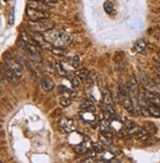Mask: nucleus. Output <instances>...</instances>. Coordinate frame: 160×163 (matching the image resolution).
I'll list each match as a JSON object with an SVG mask.
<instances>
[{
  "mask_svg": "<svg viewBox=\"0 0 160 163\" xmlns=\"http://www.w3.org/2000/svg\"><path fill=\"white\" fill-rule=\"evenodd\" d=\"M42 40L50 44L58 47H63L70 42V36L63 30H50L42 34Z\"/></svg>",
  "mask_w": 160,
  "mask_h": 163,
  "instance_id": "1",
  "label": "nucleus"
},
{
  "mask_svg": "<svg viewBox=\"0 0 160 163\" xmlns=\"http://www.w3.org/2000/svg\"><path fill=\"white\" fill-rule=\"evenodd\" d=\"M28 27L31 30H33L35 33L42 34L50 30H52L54 27V23L51 21L50 19H45V20L41 21H29Z\"/></svg>",
  "mask_w": 160,
  "mask_h": 163,
  "instance_id": "2",
  "label": "nucleus"
},
{
  "mask_svg": "<svg viewBox=\"0 0 160 163\" xmlns=\"http://www.w3.org/2000/svg\"><path fill=\"white\" fill-rule=\"evenodd\" d=\"M120 98H121V101H122V106H124V108L128 112V113H133L134 107H133L132 99L130 95V93H128V90L122 85H120Z\"/></svg>",
  "mask_w": 160,
  "mask_h": 163,
  "instance_id": "3",
  "label": "nucleus"
},
{
  "mask_svg": "<svg viewBox=\"0 0 160 163\" xmlns=\"http://www.w3.org/2000/svg\"><path fill=\"white\" fill-rule=\"evenodd\" d=\"M27 16L30 21H41L45 19H50L51 13L48 11H42L30 7L27 9Z\"/></svg>",
  "mask_w": 160,
  "mask_h": 163,
  "instance_id": "4",
  "label": "nucleus"
},
{
  "mask_svg": "<svg viewBox=\"0 0 160 163\" xmlns=\"http://www.w3.org/2000/svg\"><path fill=\"white\" fill-rule=\"evenodd\" d=\"M5 62L12 71H13L18 78H22L23 76V68L21 64L18 62L16 59H14L12 56H6L5 57Z\"/></svg>",
  "mask_w": 160,
  "mask_h": 163,
  "instance_id": "5",
  "label": "nucleus"
},
{
  "mask_svg": "<svg viewBox=\"0 0 160 163\" xmlns=\"http://www.w3.org/2000/svg\"><path fill=\"white\" fill-rule=\"evenodd\" d=\"M1 75L6 78V80H7L12 86L19 85V79L20 78H18L16 76V74L12 71L7 65L4 66L3 64H1Z\"/></svg>",
  "mask_w": 160,
  "mask_h": 163,
  "instance_id": "6",
  "label": "nucleus"
},
{
  "mask_svg": "<svg viewBox=\"0 0 160 163\" xmlns=\"http://www.w3.org/2000/svg\"><path fill=\"white\" fill-rule=\"evenodd\" d=\"M58 124H59V127L61 129H63V131H65L66 133H71V132L74 131V128H75L74 121L70 118H66V117L61 118Z\"/></svg>",
  "mask_w": 160,
  "mask_h": 163,
  "instance_id": "7",
  "label": "nucleus"
},
{
  "mask_svg": "<svg viewBox=\"0 0 160 163\" xmlns=\"http://www.w3.org/2000/svg\"><path fill=\"white\" fill-rule=\"evenodd\" d=\"M40 84H41L42 90L45 91H48L52 90L54 86V83H53L52 79L51 77L47 76V75H44V76L42 77Z\"/></svg>",
  "mask_w": 160,
  "mask_h": 163,
  "instance_id": "8",
  "label": "nucleus"
},
{
  "mask_svg": "<svg viewBox=\"0 0 160 163\" xmlns=\"http://www.w3.org/2000/svg\"><path fill=\"white\" fill-rule=\"evenodd\" d=\"M144 95L147 99V101H149L160 107V95H158L156 92H153L151 91H146Z\"/></svg>",
  "mask_w": 160,
  "mask_h": 163,
  "instance_id": "9",
  "label": "nucleus"
},
{
  "mask_svg": "<svg viewBox=\"0 0 160 163\" xmlns=\"http://www.w3.org/2000/svg\"><path fill=\"white\" fill-rule=\"evenodd\" d=\"M102 112H103V115L106 119L108 120H113L114 118H116V112L113 108V105H107L105 104L102 107Z\"/></svg>",
  "mask_w": 160,
  "mask_h": 163,
  "instance_id": "10",
  "label": "nucleus"
},
{
  "mask_svg": "<svg viewBox=\"0 0 160 163\" xmlns=\"http://www.w3.org/2000/svg\"><path fill=\"white\" fill-rule=\"evenodd\" d=\"M124 126L125 125L122 124V122H121V120H119L118 118H114L113 120H111V127H112V130H114L116 133H117V135H119V134H121V133H122V130H124Z\"/></svg>",
  "mask_w": 160,
  "mask_h": 163,
  "instance_id": "11",
  "label": "nucleus"
},
{
  "mask_svg": "<svg viewBox=\"0 0 160 163\" xmlns=\"http://www.w3.org/2000/svg\"><path fill=\"white\" fill-rule=\"evenodd\" d=\"M29 6L31 8L34 9H38V10H42V11H48L50 9V6H48L47 3H45L44 1H37V0H34V1H30L29 2Z\"/></svg>",
  "mask_w": 160,
  "mask_h": 163,
  "instance_id": "12",
  "label": "nucleus"
},
{
  "mask_svg": "<svg viewBox=\"0 0 160 163\" xmlns=\"http://www.w3.org/2000/svg\"><path fill=\"white\" fill-rule=\"evenodd\" d=\"M138 128L139 127L137 125V123L133 122V121L128 120L125 123V130L128 135H134L135 132L138 130Z\"/></svg>",
  "mask_w": 160,
  "mask_h": 163,
  "instance_id": "13",
  "label": "nucleus"
},
{
  "mask_svg": "<svg viewBox=\"0 0 160 163\" xmlns=\"http://www.w3.org/2000/svg\"><path fill=\"white\" fill-rule=\"evenodd\" d=\"M110 120L108 119H102L100 124H99V128H100V133L101 134H108L111 133V130H112V127H111V123L109 122Z\"/></svg>",
  "mask_w": 160,
  "mask_h": 163,
  "instance_id": "14",
  "label": "nucleus"
},
{
  "mask_svg": "<svg viewBox=\"0 0 160 163\" xmlns=\"http://www.w3.org/2000/svg\"><path fill=\"white\" fill-rule=\"evenodd\" d=\"M80 117L82 118V120L87 122V123H92L95 121L96 115L94 114V112L91 111H80Z\"/></svg>",
  "mask_w": 160,
  "mask_h": 163,
  "instance_id": "15",
  "label": "nucleus"
},
{
  "mask_svg": "<svg viewBox=\"0 0 160 163\" xmlns=\"http://www.w3.org/2000/svg\"><path fill=\"white\" fill-rule=\"evenodd\" d=\"M138 140L145 142L148 137H150V134L147 132L144 128H138V130L135 132V134L133 135Z\"/></svg>",
  "mask_w": 160,
  "mask_h": 163,
  "instance_id": "16",
  "label": "nucleus"
},
{
  "mask_svg": "<svg viewBox=\"0 0 160 163\" xmlns=\"http://www.w3.org/2000/svg\"><path fill=\"white\" fill-rule=\"evenodd\" d=\"M80 110L81 111H91V112H95L96 108L94 103L91 101L90 99H86L80 104Z\"/></svg>",
  "mask_w": 160,
  "mask_h": 163,
  "instance_id": "17",
  "label": "nucleus"
},
{
  "mask_svg": "<svg viewBox=\"0 0 160 163\" xmlns=\"http://www.w3.org/2000/svg\"><path fill=\"white\" fill-rule=\"evenodd\" d=\"M58 91H59L60 93H62L63 96H67V97H70V98H73V97H75L77 95L76 91H72V90L68 89V87H66L64 86H59Z\"/></svg>",
  "mask_w": 160,
  "mask_h": 163,
  "instance_id": "18",
  "label": "nucleus"
},
{
  "mask_svg": "<svg viewBox=\"0 0 160 163\" xmlns=\"http://www.w3.org/2000/svg\"><path fill=\"white\" fill-rule=\"evenodd\" d=\"M147 106L150 112V116H153L155 118H160V107L155 104H153L149 101H147Z\"/></svg>",
  "mask_w": 160,
  "mask_h": 163,
  "instance_id": "19",
  "label": "nucleus"
},
{
  "mask_svg": "<svg viewBox=\"0 0 160 163\" xmlns=\"http://www.w3.org/2000/svg\"><path fill=\"white\" fill-rule=\"evenodd\" d=\"M74 75L77 76L79 79H81L83 81L89 79V76H90V72L88 69L86 68H82V69H78V70H75L74 71Z\"/></svg>",
  "mask_w": 160,
  "mask_h": 163,
  "instance_id": "20",
  "label": "nucleus"
},
{
  "mask_svg": "<svg viewBox=\"0 0 160 163\" xmlns=\"http://www.w3.org/2000/svg\"><path fill=\"white\" fill-rule=\"evenodd\" d=\"M54 70L57 71V73L59 75V76H61V77H66L67 75H68L67 71L63 68L62 64H61L60 62H58V61L55 62V64H54Z\"/></svg>",
  "mask_w": 160,
  "mask_h": 163,
  "instance_id": "21",
  "label": "nucleus"
},
{
  "mask_svg": "<svg viewBox=\"0 0 160 163\" xmlns=\"http://www.w3.org/2000/svg\"><path fill=\"white\" fill-rule=\"evenodd\" d=\"M134 48L135 50L138 52V53H143L145 51V48H146V43L143 40H139L135 42L134 44Z\"/></svg>",
  "mask_w": 160,
  "mask_h": 163,
  "instance_id": "22",
  "label": "nucleus"
},
{
  "mask_svg": "<svg viewBox=\"0 0 160 163\" xmlns=\"http://www.w3.org/2000/svg\"><path fill=\"white\" fill-rule=\"evenodd\" d=\"M143 128L148 132L150 135L157 133V127L155 126V124L152 122H145L143 125Z\"/></svg>",
  "mask_w": 160,
  "mask_h": 163,
  "instance_id": "23",
  "label": "nucleus"
},
{
  "mask_svg": "<svg viewBox=\"0 0 160 163\" xmlns=\"http://www.w3.org/2000/svg\"><path fill=\"white\" fill-rule=\"evenodd\" d=\"M103 102H104V104H107V105H113L114 104L113 98H112V95H111L110 91H103Z\"/></svg>",
  "mask_w": 160,
  "mask_h": 163,
  "instance_id": "24",
  "label": "nucleus"
},
{
  "mask_svg": "<svg viewBox=\"0 0 160 163\" xmlns=\"http://www.w3.org/2000/svg\"><path fill=\"white\" fill-rule=\"evenodd\" d=\"M48 50H50L52 53L58 55V56H64L65 55V50L62 49V47H58V46L51 45L50 48H48Z\"/></svg>",
  "mask_w": 160,
  "mask_h": 163,
  "instance_id": "25",
  "label": "nucleus"
},
{
  "mask_svg": "<svg viewBox=\"0 0 160 163\" xmlns=\"http://www.w3.org/2000/svg\"><path fill=\"white\" fill-rule=\"evenodd\" d=\"M67 80H68L70 83H71V85L74 86V87H78L79 86H80V82H79V78L77 77V76H75L74 74L73 75H67V76L65 77Z\"/></svg>",
  "mask_w": 160,
  "mask_h": 163,
  "instance_id": "26",
  "label": "nucleus"
},
{
  "mask_svg": "<svg viewBox=\"0 0 160 163\" xmlns=\"http://www.w3.org/2000/svg\"><path fill=\"white\" fill-rule=\"evenodd\" d=\"M128 90L131 91H137L138 89V83L135 81L134 77H131L128 81Z\"/></svg>",
  "mask_w": 160,
  "mask_h": 163,
  "instance_id": "27",
  "label": "nucleus"
},
{
  "mask_svg": "<svg viewBox=\"0 0 160 163\" xmlns=\"http://www.w3.org/2000/svg\"><path fill=\"white\" fill-rule=\"evenodd\" d=\"M92 147H93L97 152H103L104 149H105V145L102 142H96L92 143Z\"/></svg>",
  "mask_w": 160,
  "mask_h": 163,
  "instance_id": "28",
  "label": "nucleus"
},
{
  "mask_svg": "<svg viewBox=\"0 0 160 163\" xmlns=\"http://www.w3.org/2000/svg\"><path fill=\"white\" fill-rule=\"evenodd\" d=\"M72 103V98L67 97V96H62L59 99V104L63 107H66V106H69Z\"/></svg>",
  "mask_w": 160,
  "mask_h": 163,
  "instance_id": "29",
  "label": "nucleus"
},
{
  "mask_svg": "<svg viewBox=\"0 0 160 163\" xmlns=\"http://www.w3.org/2000/svg\"><path fill=\"white\" fill-rule=\"evenodd\" d=\"M107 149H108L109 151H110L111 153H112V154H114L115 156H116V155H119V154L122 153V150H121L119 147H114V146H112V145L107 146Z\"/></svg>",
  "mask_w": 160,
  "mask_h": 163,
  "instance_id": "30",
  "label": "nucleus"
},
{
  "mask_svg": "<svg viewBox=\"0 0 160 163\" xmlns=\"http://www.w3.org/2000/svg\"><path fill=\"white\" fill-rule=\"evenodd\" d=\"M70 64H71V66L73 67V68H78L79 67V65H80V63H81V60H80V57L78 55H76V56H73V57L70 59Z\"/></svg>",
  "mask_w": 160,
  "mask_h": 163,
  "instance_id": "31",
  "label": "nucleus"
},
{
  "mask_svg": "<svg viewBox=\"0 0 160 163\" xmlns=\"http://www.w3.org/2000/svg\"><path fill=\"white\" fill-rule=\"evenodd\" d=\"M104 10H105L106 13L112 14L113 11H114V6H113V4L111 3L110 1H106L105 3H104Z\"/></svg>",
  "mask_w": 160,
  "mask_h": 163,
  "instance_id": "32",
  "label": "nucleus"
},
{
  "mask_svg": "<svg viewBox=\"0 0 160 163\" xmlns=\"http://www.w3.org/2000/svg\"><path fill=\"white\" fill-rule=\"evenodd\" d=\"M97 151H96V150L93 148V147H92V148H89L88 150H87V151H86V156H87V157L88 158H95L96 157V156H97Z\"/></svg>",
  "mask_w": 160,
  "mask_h": 163,
  "instance_id": "33",
  "label": "nucleus"
},
{
  "mask_svg": "<svg viewBox=\"0 0 160 163\" xmlns=\"http://www.w3.org/2000/svg\"><path fill=\"white\" fill-rule=\"evenodd\" d=\"M42 1H44L47 4H54L58 2V0H42Z\"/></svg>",
  "mask_w": 160,
  "mask_h": 163,
  "instance_id": "34",
  "label": "nucleus"
},
{
  "mask_svg": "<svg viewBox=\"0 0 160 163\" xmlns=\"http://www.w3.org/2000/svg\"><path fill=\"white\" fill-rule=\"evenodd\" d=\"M157 83H158V85H159V86H160V79L157 80Z\"/></svg>",
  "mask_w": 160,
  "mask_h": 163,
  "instance_id": "35",
  "label": "nucleus"
},
{
  "mask_svg": "<svg viewBox=\"0 0 160 163\" xmlns=\"http://www.w3.org/2000/svg\"><path fill=\"white\" fill-rule=\"evenodd\" d=\"M158 57H159V59H160V52H158Z\"/></svg>",
  "mask_w": 160,
  "mask_h": 163,
  "instance_id": "36",
  "label": "nucleus"
},
{
  "mask_svg": "<svg viewBox=\"0 0 160 163\" xmlns=\"http://www.w3.org/2000/svg\"><path fill=\"white\" fill-rule=\"evenodd\" d=\"M4 1H5V2H7V1H10V0H4Z\"/></svg>",
  "mask_w": 160,
  "mask_h": 163,
  "instance_id": "37",
  "label": "nucleus"
},
{
  "mask_svg": "<svg viewBox=\"0 0 160 163\" xmlns=\"http://www.w3.org/2000/svg\"><path fill=\"white\" fill-rule=\"evenodd\" d=\"M37 1H42V0H37Z\"/></svg>",
  "mask_w": 160,
  "mask_h": 163,
  "instance_id": "38",
  "label": "nucleus"
}]
</instances>
